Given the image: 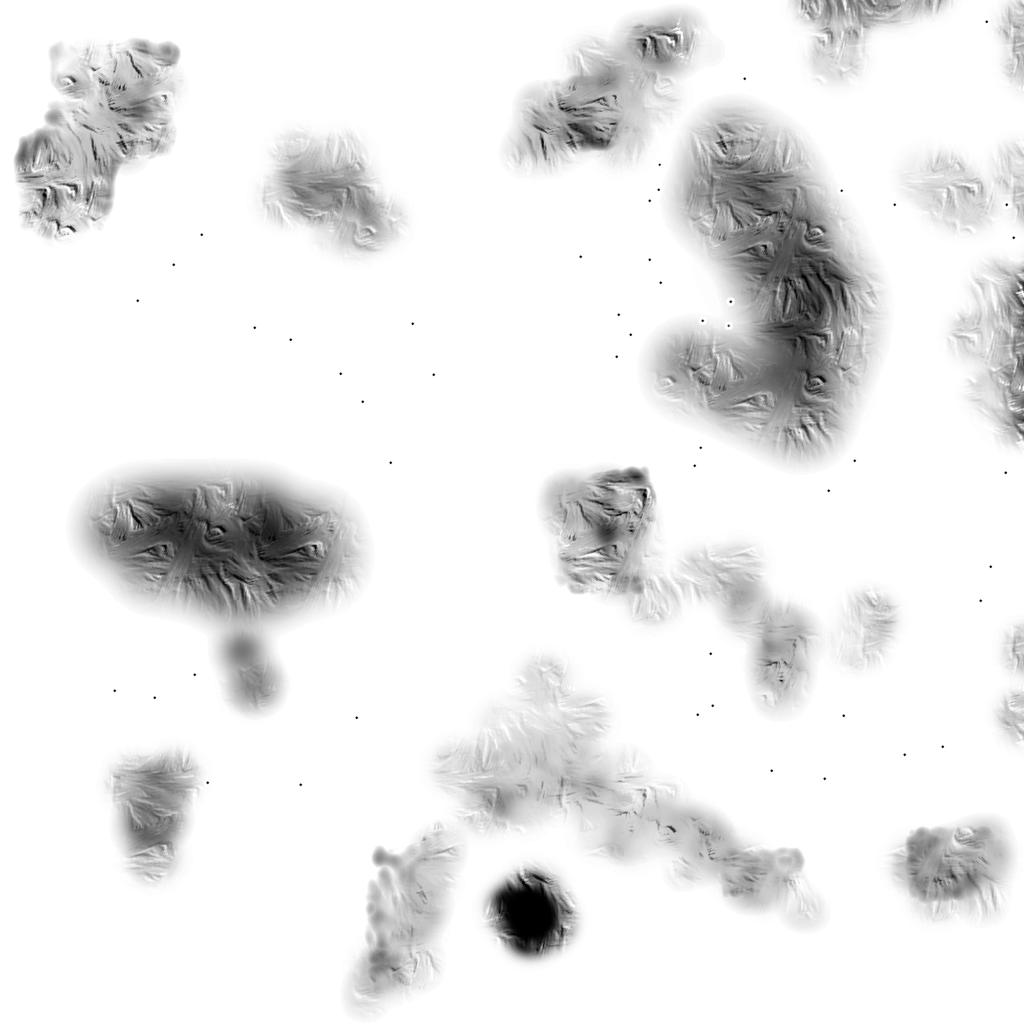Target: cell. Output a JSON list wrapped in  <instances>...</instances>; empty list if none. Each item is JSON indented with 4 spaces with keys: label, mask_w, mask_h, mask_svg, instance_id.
Here are the masks:
<instances>
[{
    "label": "cell",
    "mask_w": 1024,
    "mask_h": 1024,
    "mask_svg": "<svg viewBox=\"0 0 1024 1024\" xmlns=\"http://www.w3.org/2000/svg\"><path fill=\"white\" fill-rule=\"evenodd\" d=\"M955 828L957 865L948 854L945 827L918 828L896 852V879L929 916L990 918L1000 912L1008 893L1007 831L992 818L968 820Z\"/></svg>",
    "instance_id": "obj_1"
},
{
    "label": "cell",
    "mask_w": 1024,
    "mask_h": 1024,
    "mask_svg": "<svg viewBox=\"0 0 1024 1024\" xmlns=\"http://www.w3.org/2000/svg\"><path fill=\"white\" fill-rule=\"evenodd\" d=\"M488 922L511 952L526 958L565 946L576 927L575 907L551 875L536 868L514 873L489 898Z\"/></svg>",
    "instance_id": "obj_2"
},
{
    "label": "cell",
    "mask_w": 1024,
    "mask_h": 1024,
    "mask_svg": "<svg viewBox=\"0 0 1024 1024\" xmlns=\"http://www.w3.org/2000/svg\"><path fill=\"white\" fill-rule=\"evenodd\" d=\"M897 182L918 209L953 230L984 225L999 203L988 177L966 156L948 148L914 156L901 168Z\"/></svg>",
    "instance_id": "obj_3"
},
{
    "label": "cell",
    "mask_w": 1024,
    "mask_h": 1024,
    "mask_svg": "<svg viewBox=\"0 0 1024 1024\" xmlns=\"http://www.w3.org/2000/svg\"><path fill=\"white\" fill-rule=\"evenodd\" d=\"M902 626V609L887 590L865 585L852 590L837 612L828 637L833 662L852 674L885 664Z\"/></svg>",
    "instance_id": "obj_4"
},
{
    "label": "cell",
    "mask_w": 1024,
    "mask_h": 1024,
    "mask_svg": "<svg viewBox=\"0 0 1024 1024\" xmlns=\"http://www.w3.org/2000/svg\"><path fill=\"white\" fill-rule=\"evenodd\" d=\"M191 762L177 754L130 759L112 775V790L140 829H164L177 821L196 788Z\"/></svg>",
    "instance_id": "obj_5"
},
{
    "label": "cell",
    "mask_w": 1024,
    "mask_h": 1024,
    "mask_svg": "<svg viewBox=\"0 0 1024 1024\" xmlns=\"http://www.w3.org/2000/svg\"><path fill=\"white\" fill-rule=\"evenodd\" d=\"M613 40L631 65L679 79L700 64L709 34L700 16L673 9L628 21Z\"/></svg>",
    "instance_id": "obj_6"
},
{
    "label": "cell",
    "mask_w": 1024,
    "mask_h": 1024,
    "mask_svg": "<svg viewBox=\"0 0 1024 1024\" xmlns=\"http://www.w3.org/2000/svg\"><path fill=\"white\" fill-rule=\"evenodd\" d=\"M742 844L732 826L705 813L669 817L658 838L657 856L666 859L667 880L676 888H694L717 881L719 870Z\"/></svg>",
    "instance_id": "obj_7"
},
{
    "label": "cell",
    "mask_w": 1024,
    "mask_h": 1024,
    "mask_svg": "<svg viewBox=\"0 0 1024 1024\" xmlns=\"http://www.w3.org/2000/svg\"><path fill=\"white\" fill-rule=\"evenodd\" d=\"M794 848L767 849L743 843L723 862L717 877L725 901L747 914L777 912L789 880L804 869Z\"/></svg>",
    "instance_id": "obj_8"
},
{
    "label": "cell",
    "mask_w": 1024,
    "mask_h": 1024,
    "mask_svg": "<svg viewBox=\"0 0 1024 1024\" xmlns=\"http://www.w3.org/2000/svg\"><path fill=\"white\" fill-rule=\"evenodd\" d=\"M823 642L798 632L756 638L753 664L755 693L777 711L800 708L815 679Z\"/></svg>",
    "instance_id": "obj_9"
},
{
    "label": "cell",
    "mask_w": 1024,
    "mask_h": 1024,
    "mask_svg": "<svg viewBox=\"0 0 1024 1024\" xmlns=\"http://www.w3.org/2000/svg\"><path fill=\"white\" fill-rule=\"evenodd\" d=\"M621 92L630 112L655 132L674 118L683 101L678 78L631 64Z\"/></svg>",
    "instance_id": "obj_10"
},
{
    "label": "cell",
    "mask_w": 1024,
    "mask_h": 1024,
    "mask_svg": "<svg viewBox=\"0 0 1024 1024\" xmlns=\"http://www.w3.org/2000/svg\"><path fill=\"white\" fill-rule=\"evenodd\" d=\"M987 177L998 202L1002 201L1022 218L1024 149L1021 139H1008L996 147L989 160Z\"/></svg>",
    "instance_id": "obj_11"
},
{
    "label": "cell",
    "mask_w": 1024,
    "mask_h": 1024,
    "mask_svg": "<svg viewBox=\"0 0 1024 1024\" xmlns=\"http://www.w3.org/2000/svg\"><path fill=\"white\" fill-rule=\"evenodd\" d=\"M776 913L787 927L797 931L817 930L828 920L824 898L803 871L789 880L785 898Z\"/></svg>",
    "instance_id": "obj_12"
},
{
    "label": "cell",
    "mask_w": 1024,
    "mask_h": 1024,
    "mask_svg": "<svg viewBox=\"0 0 1024 1024\" xmlns=\"http://www.w3.org/2000/svg\"><path fill=\"white\" fill-rule=\"evenodd\" d=\"M996 34L1002 48V70L1006 79L1023 87L1024 0L1008 2L1000 12Z\"/></svg>",
    "instance_id": "obj_13"
},
{
    "label": "cell",
    "mask_w": 1024,
    "mask_h": 1024,
    "mask_svg": "<svg viewBox=\"0 0 1024 1024\" xmlns=\"http://www.w3.org/2000/svg\"><path fill=\"white\" fill-rule=\"evenodd\" d=\"M993 723L1000 737L1010 747H1024V688L1013 685L1002 692L993 708Z\"/></svg>",
    "instance_id": "obj_14"
},
{
    "label": "cell",
    "mask_w": 1024,
    "mask_h": 1024,
    "mask_svg": "<svg viewBox=\"0 0 1024 1024\" xmlns=\"http://www.w3.org/2000/svg\"><path fill=\"white\" fill-rule=\"evenodd\" d=\"M175 853L169 843H158L128 858V867L144 880H161L174 861Z\"/></svg>",
    "instance_id": "obj_15"
},
{
    "label": "cell",
    "mask_w": 1024,
    "mask_h": 1024,
    "mask_svg": "<svg viewBox=\"0 0 1024 1024\" xmlns=\"http://www.w3.org/2000/svg\"><path fill=\"white\" fill-rule=\"evenodd\" d=\"M999 659L1006 673L1016 680L1024 677V623L1016 620L1002 632Z\"/></svg>",
    "instance_id": "obj_16"
}]
</instances>
